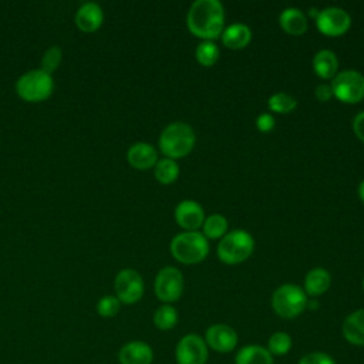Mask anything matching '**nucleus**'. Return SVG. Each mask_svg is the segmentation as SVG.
Here are the masks:
<instances>
[{"label":"nucleus","instance_id":"nucleus-1","mask_svg":"<svg viewBox=\"0 0 364 364\" xmlns=\"http://www.w3.org/2000/svg\"><path fill=\"white\" fill-rule=\"evenodd\" d=\"M188 30L202 41H213L225 28V10L219 0H196L186 14Z\"/></svg>","mask_w":364,"mask_h":364},{"label":"nucleus","instance_id":"nucleus-2","mask_svg":"<svg viewBox=\"0 0 364 364\" xmlns=\"http://www.w3.org/2000/svg\"><path fill=\"white\" fill-rule=\"evenodd\" d=\"M196 142V135L193 128L182 121H175L168 124L158 139V145L165 158L179 159L191 154Z\"/></svg>","mask_w":364,"mask_h":364},{"label":"nucleus","instance_id":"nucleus-3","mask_svg":"<svg viewBox=\"0 0 364 364\" xmlns=\"http://www.w3.org/2000/svg\"><path fill=\"white\" fill-rule=\"evenodd\" d=\"M171 255L182 264H198L209 255V240L199 232H181L169 245Z\"/></svg>","mask_w":364,"mask_h":364},{"label":"nucleus","instance_id":"nucleus-4","mask_svg":"<svg viewBox=\"0 0 364 364\" xmlns=\"http://www.w3.org/2000/svg\"><path fill=\"white\" fill-rule=\"evenodd\" d=\"M255 249L253 236L243 230L235 229L228 232L218 243L216 255L219 260L225 264H239L249 259Z\"/></svg>","mask_w":364,"mask_h":364},{"label":"nucleus","instance_id":"nucleus-5","mask_svg":"<svg viewBox=\"0 0 364 364\" xmlns=\"http://www.w3.org/2000/svg\"><path fill=\"white\" fill-rule=\"evenodd\" d=\"M307 294L294 283H284L279 286L272 294V307L282 318H294L300 316L307 307Z\"/></svg>","mask_w":364,"mask_h":364},{"label":"nucleus","instance_id":"nucleus-6","mask_svg":"<svg viewBox=\"0 0 364 364\" xmlns=\"http://www.w3.org/2000/svg\"><path fill=\"white\" fill-rule=\"evenodd\" d=\"M54 90V80L51 74L40 70H30L18 77L16 91L20 98L28 102H38L51 95Z\"/></svg>","mask_w":364,"mask_h":364},{"label":"nucleus","instance_id":"nucleus-7","mask_svg":"<svg viewBox=\"0 0 364 364\" xmlns=\"http://www.w3.org/2000/svg\"><path fill=\"white\" fill-rule=\"evenodd\" d=\"M333 97L344 104H357L364 100V75L355 70L338 71L330 82Z\"/></svg>","mask_w":364,"mask_h":364},{"label":"nucleus","instance_id":"nucleus-8","mask_svg":"<svg viewBox=\"0 0 364 364\" xmlns=\"http://www.w3.org/2000/svg\"><path fill=\"white\" fill-rule=\"evenodd\" d=\"M154 290L156 297L164 301V304H171L183 293V274L179 269L173 266L162 267L155 277Z\"/></svg>","mask_w":364,"mask_h":364},{"label":"nucleus","instance_id":"nucleus-9","mask_svg":"<svg viewBox=\"0 0 364 364\" xmlns=\"http://www.w3.org/2000/svg\"><path fill=\"white\" fill-rule=\"evenodd\" d=\"M317 30L327 37H340L346 34L351 26L350 14L341 7H326L318 10L316 16Z\"/></svg>","mask_w":364,"mask_h":364},{"label":"nucleus","instance_id":"nucleus-10","mask_svg":"<svg viewBox=\"0 0 364 364\" xmlns=\"http://www.w3.org/2000/svg\"><path fill=\"white\" fill-rule=\"evenodd\" d=\"M115 296L121 303L134 304L144 296L142 276L134 269H122L114 280Z\"/></svg>","mask_w":364,"mask_h":364},{"label":"nucleus","instance_id":"nucleus-11","mask_svg":"<svg viewBox=\"0 0 364 364\" xmlns=\"http://www.w3.org/2000/svg\"><path fill=\"white\" fill-rule=\"evenodd\" d=\"M175 358L178 364H206L208 346L200 336L195 333L186 334L176 346Z\"/></svg>","mask_w":364,"mask_h":364},{"label":"nucleus","instance_id":"nucleus-12","mask_svg":"<svg viewBox=\"0 0 364 364\" xmlns=\"http://www.w3.org/2000/svg\"><path fill=\"white\" fill-rule=\"evenodd\" d=\"M205 343L218 353H230L237 346V333L228 324L216 323L206 328Z\"/></svg>","mask_w":364,"mask_h":364},{"label":"nucleus","instance_id":"nucleus-13","mask_svg":"<svg viewBox=\"0 0 364 364\" xmlns=\"http://www.w3.org/2000/svg\"><path fill=\"white\" fill-rule=\"evenodd\" d=\"M175 222L185 232H193L202 228L205 220V212L200 203L192 199L181 200L175 208Z\"/></svg>","mask_w":364,"mask_h":364},{"label":"nucleus","instance_id":"nucleus-14","mask_svg":"<svg viewBox=\"0 0 364 364\" xmlns=\"http://www.w3.org/2000/svg\"><path fill=\"white\" fill-rule=\"evenodd\" d=\"M127 159L131 166L139 171H145L154 168L158 162L156 149L148 142H136L132 144L127 152Z\"/></svg>","mask_w":364,"mask_h":364},{"label":"nucleus","instance_id":"nucleus-15","mask_svg":"<svg viewBox=\"0 0 364 364\" xmlns=\"http://www.w3.org/2000/svg\"><path fill=\"white\" fill-rule=\"evenodd\" d=\"M118 360L121 364H151L154 351L151 346L144 341H129L121 347Z\"/></svg>","mask_w":364,"mask_h":364},{"label":"nucleus","instance_id":"nucleus-16","mask_svg":"<svg viewBox=\"0 0 364 364\" xmlns=\"http://www.w3.org/2000/svg\"><path fill=\"white\" fill-rule=\"evenodd\" d=\"M104 20V13L100 4L94 1H87L78 7L75 13V24L80 30L85 33L95 31L101 27Z\"/></svg>","mask_w":364,"mask_h":364},{"label":"nucleus","instance_id":"nucleus-17","mask_svg":"<svg viewBox=\"0 0 364 364\" xmlns=\"http://www.w3.org/2000/svg\"><path fill=\"white\" fill-rule=\"evenodd\" d=\"M279 24L290 36H303L309 27L306 14L297 7L283 9L279 14Z\"/></svg>","mask_w":364,"mask_h":364},{"label":"nucleus","instance_id":"nucleus-18","mask_svg":"<svg viewBox=\"0 0 364 364\" xmlns=\"http://www.w3.org/2000/svg\"><path fill=\"white\" fill-rule=\"evenodd\" d=\"M220 40L229 50H242L249 46L252 40V30L243 23H233L223 28Z\"/></svg>","mask_w":364,"mask_h":364},{"label":"nucleus","instance_id":"nucleus-19","mask_svg":"<svg viewBox=\"0 0 364 364\" xmlns=\"http://www.w3.org/2000/svg\"><path fill=\"white\" fill-rule=\"evenodd\" d=\"M341 331L350 344L364 347V309L350 313L343 321Z\"/></svg>","mask_w":364,"mask_h":364},{"label":"nucleus","instance_id":"nucleus-20","mask_svg":"<svg viewBox=\"0 0 364 364\" xmlns=\"http://www.w3.org/2000/svg\"><path fill=\"white\" fill-rule=\"evenodd\" d=\"M331 284V276L330 273L323 267H314L310 269L304 277V286L303 290L307 296L317 297L321 296L328 290Z\"/></svg>","mask_w":364,"mask_h":364},{"label":"nucleus","instance_id":"nucleus-21","mask_svg":"<svg viewBox=\"0 0 364 364\" xmlns=\"http://www.w3.org/2000/svg\"><path fill=\"white\" fill-rule=\"evenodd\" d=\"M313 71L321 80H331L338 73V60L336 53L331 50H320L314 54L313 61Z\"/></svg>","mask_w":364,"mask_h":364},{"label":"nucleus","instance_id":"nucleus-22","mask_svg":"<svg viewBox=\"0 0 364 364\" xmlns=\"http://www.w3.org/2000/svg\"><path fill=\"white\" fill-rule=\"evenodd\" d=\"M235 364H273V355L263 346L249 344L236 353Z\"/></svg>","mask_w":364,"mask_h":364},{"label":"nucleus","instance_id":"nucleus-23","mask_svg":"<svg viewBox=\"0 0 364 364\" xmlns=\"http://www.w3.org/2000/svg\"><path fill=\"white\" fill-rule=\"evenodd\" d=\"M228 233V219L220 213H212L205 216L202 225V235L209 240L222 239Z\"/></svg>","mask_w":364,"mask_h":364},{"label":"nucleus","instance_id":"nucleus-24","mask_svg":"<svg viewBox=\"0 0 364 364\" xmlns=\"http://www.w3.org/2000/svg\"><path fill=\"white\" fill-rule=\"evenodd\" d=\"M154 175L159 183L171 185L179 176V165L175 159L164 156L162 159H158V162L155 164Z\"/></svg>","mask_w":364,"mask_h":364},{"label":"nucleus","instance_id":"nucleus-25","mask_svg":"<svg viewBox=\"0 0 364 364\" xmlns=\"http://www.w3.org/2000/svg\"><path fill=\"white\" fill-rule=\"evenodd\" d=\"M267 107L274 114H289L297 107V101L293 95L279 91L269 97Z\"/></svg>","mask_w":364,"mask_h":364},{"label":"nucleus","instance_id":"nucleus-26","mask_svg":"<svg viewBox=\"0 0 364 364\" xmlns=\"http://www.w3.org/2000/svg\"><path fill=\"white\" fill-rule=\"evenodd\" d=\"M178 323V311L171 304L159 306L154 313V324L159 330H171Z\"/></svg>","mask_w":364,"mask_h":364},{"label":"nucleus","instance_id":"nucleus-27","mask_svg":"<svg viewBox=\"0 0 364 364\" xmlns=\"http://www.w3.org/2000/svg\"><path fill=\"white\" fill-rule=\"evenodd\" d=\"M219 47L215 41H202L195 48V58L203 67H212L219 60Z\"/></svg>","mask_w":364,"mask_h":364},{"label":"nucleus","instance_id":"nucleus-28","mask_svg":"<svg viewBox=\"0 0 364 364\" xmlns=\"http://www.w3.org/2000/svg\"><path fill=\"white\" fill-rule=\"evenodd\" d=\"M291 348V337L284 331H276L267 341V350L272 355H284Z\"/></svg>","mask_w":364,"mask_h":364},{"label":"nucleus","instance_id":"nucleus-29","mask_svg":"<svg viewBox=\"0 0 364 364\" xmlns=\"http://www.w3.org/2000/svg\"><path fill=\"white\" fill-rule=\"evenodd\" d=\"M61 58H63V51L58 46H51L50 48L46 50V53L43 54V58H41V70L51 74L54 73L60 63H61Z\"/></svg>","mask_w":364,"mask_h":364},{"label":"nucleus","instance_id":"nucleus-30","mask_svg":"<svg viewBox=\"0 0 364 364\" xmlns=\"http://www.w3.org/2000/svg\"><path fill=\"white\" fill-rule=\"evenodd\" d=\"M121 309V301L117 299V296H104L97 303V311L102 317H114L118 314Z\"/></svg>","mask_w":364,"mask_h":364},{"label":"nucleus","instance_id":"nucleus-31","mask_svg":"<svg viewBox=\"0 0 364 364\" xmlns=\"http://www.w3.org/2000/svg\"><path fill=\"white\" fill-rule=\"evenodd\" d=\"M297 364H337V363L331 355L321 351H314L303 355Z\"/></svg>","mask_w":364,"mask_h":364},{"label":"nucleus","instance_id":"nucleus-32","mask_svg":"<svg viewBox=\"0 0 364 364\" xmlns=\"http://www.w3.org/2000/svg\"><path fill=\"white\" fill-rule=\"evenodd\" d=\"M274 125H276V121H274V117L272 114L262 112L256 118V128L260 132H270L274 128Z\"/></svg>","mask_w":364,"mask_h":364},{"label":"nucleus","instance_id":"nucleus-33","mask_svg":"<svg viewBox=\"0 0 364 364\" xmlns=\"http://www.w3.org/2000/svg\"><path fill=\"white\" fill-rule=\"evenodd\" d=\"M314 95L316 98L320 101V102H327L333 98V91H331V87L330 84H318L314 90Z\"/></svg>","mask_w":364,"mask_h":364},{"label":"nucleus","instance_id":"nucleus-34","mask_svg":"<svg viewBox=\"0 0 364 364\" xmlns=\"http://www.w3.org/2000/svg\"><path fill=\"white\" fill-rule=\"evenodd\" d=\"M354 135L364 144V111L358 112L353 119Z\"/></svg>","mask_w":364,"mask_h":364},{"label":"nucleus","instance_id":"nucleus-35","mask_svg":"<svg viewBox=\"0 0 364 364\" xmlns=\"http://www.w3.org/2000/svg\"><path fill=\"white\" fill-rule=\"evenodd\" d=\"M357 195H358L360 200L364 203V179L360 182V185L357 188Z\"/></svg>","mask_w":364,"mask_h":364},{"label":"nucleus","instance_id":"nucleus-36","mask_svg":"<svg viewBox=\"0 0 364 364\" xmlns=\"http://www.w3.org/2000/svg\"><path fill=\"white\" fill-rule=\"evenodd\" d=\"M363 289H364V277H363Z\"/></svg>","mask_w":364,"mask_h":364}]
</instances>
